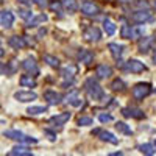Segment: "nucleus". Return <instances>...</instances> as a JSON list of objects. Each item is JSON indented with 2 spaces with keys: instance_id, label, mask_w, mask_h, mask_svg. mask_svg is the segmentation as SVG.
I'll list each match as a JSON object with an SVG mask.
<instances>
[{
  "instance_id": "obj_1",
  "label": "nucleus",
  "mask_w": 156,
  "mask_h": 156,
  "mask_svg": "<svg viewBox=\"0 0 156 156\" xmlns=\"http://www.w3.org/2000/svg\"><path fill=\"white\" fill-rule=\"evenodd\" d=\"M84 89H86L87 95L92 100H100L103 97V89L94 78H87L86 83H84Z\"/></svg>"
},
{
  "instance_id": "obj_2",
  "label": "nucleus",
  "mask_w": 156,
  "mask_h": 156,
  "mask_svg": "<svg viewBox=\"0 0 156 156\" xmlns=\"http://www.w3.org/2000/svg\"><path fill=\"white\" fill-rule=\"evenodd\" d=\"M3 136H6L9 139H14V140H19V142H23V144H37L36 137H30L27 134H23L22 131H17V129H8V131L3 133Z\"/></svg>"
},
{
  "instance_id": "obj_3",
  "label": "nucleus",
  "mask_w": 156,
  "mask_h": 156,
  "mask_svg": "<svg viewBox=\"0 0 156 156\" xmlns=\"http://www.w3.org/2000/svg\"><path fill=\"white\" fill-rule=\"evenodd\" d=\"M150 92H151V84L150 83H137L131 90L134 100H144Z\"/></svg>"
},
{
  "instance_id": "obj_4",
  "label": "nucleus",
  "mask_w": 156,
  "mask_h": 156,
  "mask_svg": "<svg viewBox=\"0 0 156 156\" xmlns=\"http://www.w3.org/2000/svg\"><path fill=\"white\" fill-rule=\"evenodd\" d=\"M14 98L17 101H22V103H28V101L36 100L37 94L31 92V90H17V92H14Z\"/></svg>"
},
{
  "instance_id": "obj_5",
  "label": "nucleus",
  "mask_w": 156,
  "mask_h": 156,
  "mask_svg": "<svg viewBox=\"0 0 156 156\" xmlns=\"http://www.w3.org/2000/svg\"><path fill=\"white\" fill-rule=\"evenodd\" d=\"M81 12L86 16H97L100 12V8L94 3V2H89V0H86V2L81 3Z\"/></svg>"
},
{
  "instance_id": "obj_6",
  "label": "nucleus",
  "mask_w": 156,
  "mask_h": 156,
  "mask_svg": "<svg viewBox=\"0 0 156 156\" xmlns=\"http://www.w3.org/2000/svg\"><path fill=\"white\" fill-rule=\"evenodd\" d=\"M0 23H2V28H11L14 23V14L9 9H3L0 14Z\"/></svg>"
},
{
  "instance_id": "obj_7",
  "label": "nucleus",
  "mask_w": 156,
  "mask_h": 156,
  "mask_svg": "<svg viewBox=\"0 0 156 156\" xmlns=\"http://www.w3.org/2000/svg\"><path fill=\"white\" fill-rule=\"evenodd\" d=\"M83 36H84L86 41H89V42H97V41H100L101 33H100V30L97 27H89V28L84 30Z\"/></svg>"
},
{
  "instance_id": "obj_8",
  "label": "nucleus",
  "mask_w": 156,
  "mask_h": 156,
  "mask_svg": "<svg viewBox=\"0 0 156 156\" xmlns=\"http://www.w3.org/2000/svg\"><path fill=\"white\" fill-rule=\"evenodd\" d=\"M125 67H126V70L133 72V73H140V72L145 70L144 62H140L139 59H128L126 64H125Z\"/></svg>"
},
{
  "instance_id": "obj_9",
  "label": "nucleus",
  "mask_w": 156,
  "mask_h": 156,
  "mask_svg": "<svg viewBox=\"0 0 156 156\" xmlns=\"http://www.w3.org/2000/svg\"><path fill=\"white\" fill-rule=\"evenodd\" d=\"M133 20L137 22V23H145V22L153 20V16H151V12H148V11H136L133 14Z\"/></svg>"
},
{
  "instance_id": "obj_10",
  "label": "nucleus",
  "mask_w": 156,
  "mask_h": 156,
  "mask_svg": "<svg viewBox=\"0 0 156 156\" xmlns=\"http://www.w3.org/2000/svg\"><path fill=\"white\" fill-rule=\"evenodd\" d=\"M22 67L23 70H27L28 73H39V69H37V64L34 61V58H25L23 62H22Z\"/></svg>"
},
{
  "instance_id": "obj_11",
  "label": "nucleus",
  "mask_w": 156,
  "mask_h": 156,
  "mask_svg": "<svg viewBox=\"0 0 156 156\" xmlns=\"http://www.w3.org/2000/svg\"><path fill=\"white\" fill-rule=\"evenodd\" d=\"M44 98L47 100L48 105H58V103L61 101V98H62V95L58 94L56 90H45V92H44Z\"/></svg>"
},
{
  "instance_id": "obj_12",
  "label": "nucleus",
  "mask_w": 156,
  "mask_h": 156,
  "mask_svg": "<svg viewBox=\"0 0 156 156\" xmlns=\"http://www.w3.org/2000/svg\"><path fill=\"white\" fill-rule=\"evenodd\" d=\"M70 119V112H61V114H56V115H53V117H50V123H53V125H64L67 120Z\"/></svg>"
},
{
  "instance_id": "obj_13",
  "label": "nucleus",
  "mask_w": 156,
  "mask_h": 156,
  "mask_svg": "<svg viewBox=\"0 0 156 156\" xmlns=\"http://www.w3.org/2000/svg\"><path fill=\"white\" fill-rule=\"evenodd\" d=\"M75 73H76V66H73V64H67V66L62 69V72H61V75H62L64 80H66V81L69 80L70 83H72V80H73Z\"/></svg>"
},
{
  "instance_id": "obj_14",
  "label": "nucleus",
  "mask_w": 156,
  "mask_h": 156,
  "mask_svg": "<svg viewBox=\"0 0 156 156\" xmlns=\"http://www.w3.org/2000/svg\"><path fill=\"white\" fill-rule=\"evenodd\" d=\"M95 75L98 78H108L112 75V69L109 66H106V64H98L97 69H95Z\"/></svg>"
},
{
  "instance_id": "obj_15",
  "label": "nucleus",
  "mask_w": 156,
  "mask_h": 156,
  "mask_svg": "<svg viewBox=\"0 0 156 156\" xmlns=\"http://www.w3.org/2000/svg\"><path fill=\"white\" fill-rule=\"evenodd\" d=\"M8 45L12 47V48H16V50H19V48H23L27 44H25L23 37H20V36H11L9 41H8Z\"/></svg>"
},
{
  "instance_id": "obj_16",
  "label": "nucleus",
  "mask_w": 156,
  "mask_h": 156,
  "mask_svg": "<svg viewBox=\"0 0 156 156\" xmlns=\"http://www.w3.org/2000/svg\"><path fill=\"white\" fill-rule=\"evenodd\" d=\"M120 34H122L123 39H133V37H137V36H139V31L134 30V28H131L129 25H123Z\"/></svg>"
},
{
  "instance_id": "obj_17",
  "label": "nucleus",
  "mask_w": 156,
  "mask_h": 156,
  "mask_svg": "<svg viewBox=\"0 0 156 156\" xmlns=\"http://www.w3.org/2000/svg\"><path fill=\"white\" fill-rule=\"evenodd\" d=\"M122 114L125 117H134V119H142V117H144V112L137 108H123Z\"/></svg>"
},
{
  "instance_id": "obj_18",
  "label": "nucleus",
  "mask_w": 156,
  "mask_h": 156,
  "mask_svg": "<svg viewBox=\"0 0 156 156\" xmlns=\"http://www.w3.org/2000/svg\"><path fill=\"white\" fill-rule=\"evenodd\" d=\"M78 59H80L83 64H90V62H92V59H94V55L90 53L89 50L81 48L80 51H78Z\"/></svg>"
},
{
  "instance_id": "obj_19",
  "label": "nucleus",
  "mask_w": 156,
  "mask_h": 156,
  "mask_svg": "<svg viewBox=\"0 0 156 156\" xmlns=\"http://www.w3.org/2000/svg\"><path fill=\"white\" fill-rule=\"evenodd\" d=\"M9 154H11V156H30V154H33V153H31V150H28L27 147L17 145V147H14V148L9 151Z\"/></svg>"
},
{
  "instance_id": "obj_20",
  "label": "nucleus",
  "mask_w": 156,
  "mask_h": 156,
  "mask_svg": "<svg viewBox=\"0 0 156 156\" xmlns=\"http://www.w3.org/2000/svg\"><path fill=\"white\" fill-rule=\"evenodd\" d=\"M108 48H109L111 55H112L115 59H119V58L122 56V53H123V47H122V45H119V44H114V42H111V44L108 45Z\"/></svg>"
},
{
  "instance_id": "obj_21",
  "label": "nucleus",
  "mask_w": 156,
  "mask_h": 156,
  "mask_svg": "<svg viewBox=\"0 0 156 156\" xmlns=\"http://www.w3.org/2000/svg\"><path fill=\"white\" fill-rule=\"evenodd\" d=\"M103 30H105V33L108 34V36H112L114 33H115V23L111 20V19H105L103 20Z\"/></svg>"
},
{
  "instance_id": "obj_22",
  "label": "nucleus",
  "mask_w": 156,
  "mask_h": 156,
  "mask_svg": "<svg viewBox=\"0 0 156 156\" xmlns=\"http://www.w3.org/2000/svg\"><path fill=\"white\" fill-rule=\"evenodd\" d=\"M19 83L22 87H34L36 86V81H34V78H31V75H22Z\"/></svg>"
},
{
  "instance_id": "obj_23",
  "label": "nucleus",
  "mask_w": 156,
  "mask_h": 156,
  "mask_svg": "<svg viewBox=\"0 0 156 156\" xmlns=\"http://www.w3.org/2000/svg\"><path fill=\"white\" fill-rule=\"evenodd\" d=\"M67 101L70 103L72 106H76V108L83 105V98H81L80 95H78V92H72V94L67 97Z\"/></svg>"
},
{
  "instance_id": "obj_24",
  "label": "nucleus",
  "mask_w": 156,
  "mask_h": 156,
  "mask_svg": "<svg viewBox=\"0 0 156 156\" xmlns=\"http://www.w3.org/2000/svg\"><path fill=\"white\" fill-rule=\"evenodd\" d=\"M100 139L109 142V144H114V145L119 144V139H117L112 133H109V131H101V133H100Z\"/></svg>"
},
{
  "instance_id": "obj_25",
  "label": "nucleus",
  "mask_w": 156,
  "mask_h": 156,
  "mask_svg": "<svg viewBox=\"0 0 156 156\" xmlns=\"http://www.w3.org/2000/svg\"><path fill=\"white\" fill-rule=\"evenodd\" d=\"M115 129H117L119 133H122V134H128V136L133 134V129L129 128L126 123H123V122H117V123H115Z\"/></svg>"
},
{
  "instance_id": "obj_26",
  "label": "nucleus",
  "mask_w": 156,
  "mask_h": 156,
  "mask_svg": "<svg viewBox=\"0 0 156 156\" xmlns=\"http://www.w3.org/2000/svg\"><path fill=\"white\" fill-rule=\"evenodd\" d=\"M47 20V14H39L36 17H31L28 22V27H37L39 23H44Z\"/></svg>"
},
{
  "instance_id": "obj_27",
  "label": "nucleus",
  "mask_w": 156,
  "mask_h": 156,
  "mask_svg": "<svg viewBox=\"0 0 156 156\" xmlns=\"http://www.w3.org/2000/svg\"><path fill=\"white\" fill-rule=\"evenodd\" d=\"M153 42V37L151 36H148V37H145L144 41H140V44H139V48H140V51L142 53H145V51H148V48H150V44Z\"/></svg>"
},
{
  "instance_id": "obj_28",
  "label": "nucleus",
  "mask_w": 156,
  "mask_h": 156,
  "mask_svg": "<svg viewBox=\"0 0 156 156\" xmlns=\"http://www.w3.org/2000/svg\"><path fill=\"white\" fill-rule=\"evenodd\" d=\"M45 111H47L45 106H30V108L27 109V112H28L30 115H39V114H42V112H45Z\"/></svg>"
},
{
  "instance_id": "obj_29",
  "label": "nucleus",
  "mask_w": 156,
  "mask_h": 156,
  "mask_svg": "<svg viewBox=\"0 0 156 156\" xmlns=\"http://www.w3.org/2000/svg\"><path fill=\"white\" fill-rule=\"evenodd\" d=\"M154 150H156V148H154L151 144H142V145H139V151L144 153V154H153Z\"/></svg>"
},
{
  "instance_id": "obj_30",
  "label": "nucleus",
  "mask_w": 156,
  "mask_h": 156,
  "mask_svg": "<svg viewBox=\"0 0 156 156\" xmlns=\"http://www.w3.org/2000/svg\"><path fill=\"white\" fill-rule=\"evenodd\" d=\"M44 61L48 64L50 67H59V61H58V58L51 56V55H45V56H44Z\"/></svg>"
},
{
  "instance_id": "obj_31",
  "label": "nucleus",
  "mask_w": 156,
  "mask_h": 156,
  "mask_svg": "<svg viewBox=\"0 0 156 156\" xmlns=\"http://www.w3.org/2000/svg\"><path fill=\"white\" fill-rule=\"evenodd\" d=\"M111 89H112V90H123V89H125V83L117 78V80H114V81L111 83Z\"/></svg>"
},
{
  "instance_id": "obj_32",
  "label": "nucleus",
  "mask_w": 156,
  "mask_h": 156,
  "mask_svg": "<svg viewBox=\"0 0 156 156\" xmlns=\"http://www.w3.org/2000/svg\"><path fill=\"white\" fill-rule=\"evenodd\" d=\"M78 125L80 126H89V125H92V119H90V117H80V119H78Z\"/></svg>"
},
{
  "instance_id": "obj_33",
  "label": "nucleus",
  "mask_w": 156,
  "mask_h": 156,
  "mask_svg": "<svg viewBox=\"0 0 156 156\" xmlns=\"http://www.w3.org/2000/svg\"><path fill=\"white\" fill-rule=\"evenodd\" d=\"M98 120H100L101 123L112 122V115H111V114H100V115H98Z\"/></svg>"
},
{
  "instance_id": "obj_34",
  "label": "nucleus",
  "mask_w": 156,
  "mask_h": 156,
  "mask_svg": "<svg viewBox=\"0 0 156 156\" xmlns=\"http://www.w3.org/2000/svg\"><path fill=\"white\" fill-rule=\"evenodd\" d=\"M19 12H20V17H22V19H25V20H28V19H31V17H33L31 11H28V9H19Z\"/></svg>"
},
{
  "instance_id": "obj_35",
  "label": "nucleus",
  "mask_w": 156,
  "mask_h": 156,
  "mask_svg": "<svg viewBox=\"0 0 156 156\" xmlns=\"http://www.w3.org/2000/svg\"><path fill=\"white\" fill-rule=\"evenodd\" d=\"M64 6H66L69 11H75V9H76V3H75V0H66V2H64Z\"/></svg>"
},
{
  "instance_id": "obj_36",
  "label": "nucleus",
  "mask_w": 156,
  "mask_h": 156,
  "mask_svg": "<svg viewBox=\"0 0 156 156\" xmlns=\"http://www.w3.org/2000/svg\"><path fill=\"white\" fill-rule=\"evenodd\" d=\"M33 2L37 5V6H41V8H45V6H50V2L48 0H33Z\"/></svg>"
},
{
  "instance_id": "obj_37",
  "label": "nucleus",
  "mask_w": 156,
  "mask_h": 156,
  "mask_svg": "<svg viewBox=\"0 0 156 156\" xmlns=\"http://www.w3.org/2000/svg\"><path fill=\"white\" fill-rule=\"evenodd\" d=\"M50 8L53 9V11H61V3H58V2H51V3H50Z\"/></svg>"
},
{
  "instance_id": "obj_38",
  "label": "nucleus",
  "mask_w": 156,
  "mask_h": 156,
  "mask_svg": "<svg viewBox=\"0 0 156 156\" xmlns=\"http://www.w3.org/2000/svg\"><path fill=\"white\" fill-rule=\"evenodd\" d=\"M44 133H45V136H48L50 140H55V139H56V134H55V133H51V131H48V129H45Z\"/></svg>"
},
{
  "instance_id": "obj_39",
  "label": "nucleus",
  "mask_w": 156,
  "mask_h": 156,
  "mask_svg": "<svg viewBox=\"0 0 156 156\" xmlns=\"http://www.w3.org/2000/svg\"><path fill=\"white\" fill-rule=\"evenodd\" d=\"M17 2H19V3H22V5H27V6H28V5H31V3H33V0H17Z\"/></svg>"
},
{
  "instance_id": "obj_40",
  "label": "nucleus",
  "mask_w": 156,
  "mask_h": 156,
  "mask_svg": "<svg viewBox=\"0 0 156 156\" xmlns=\"http://www.w3.org/2000/svg\"><path fill=\"white\" fill-rule=\"evenodd\" d=\"M119 2H122V3H131V0H119Z\"/></svg>"
},
{
  "instance_id": "obj_41",
  "label": "nucleus",
  "mask_w": 156,
  "mask_h": 156,
  "mask_svg": "<svg viewBox=\"0 0 156 156\" xmlns=\"http://www.w3.org/2000/svg\"><path fill=\"white\" fill-rule=\"evenodd\" d=\"M153 6H154V8H156V0H154V2H153Z\"/></svg>"
},
{
  "instance_id": "obj_42",
  "label": "nucleus",
  "mask_w": 156,
  "mask_h": 156,
  "mask_svg": "<svg viewBox=\"0 0 156 156\" xmlns=\"http://www.w3.org/2000/svg\"><path fill=\"white\" fill-rule=\"evenodd\" d=\"M153 61H154V64H156V55H154V58H153Z\"/></svg>"
},
{
  "instance_id": "obj_43",
  "label": "nucleus",
  "mask_w": 156,
  "mask_h": 156,
  "mask_svg": "<svg viewBox=\"0 0 156 156\" xmlns=\"http://www.w3.org/2000/svg\"><path fill=\"white\" fill-rule=\"evenodd\" d=\"M154 148H156V140H154Z\"/></svg>"
}]
</instances>
